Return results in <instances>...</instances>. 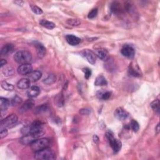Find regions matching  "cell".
<instances>
[{
  "label": "cell",
  "mask_w": 160,
  "mask_h": 160,
  "mask_svg": "<svg viewBox=\"0 0 160 160\" xmlns=\"http://www.w3.org/2000/svg\"><path fill=\"white\" fill-rule=\"evenodd\" d=\"M45 133V128L43 123L41 121H34L31 125H30L29 135L35 136L36 138L42 136Z\"/></svg>",
  "instance_id": "1"
},
{
  "label": "cell",
  "mask_w": 160,
  "mask_h": 160,
  "mask_svg": "<svg viewBox=\"0 0 160 160\" xmlns=\"http://www.w3.org/2000/svg\"><path fill=\"white\" fill-rule=\"evenodd\" d=\"M14 59L18 64H28L31 62L32 55L30 52L26 50L19 51L14 55Z\"/></svg>",
  "instance_id": "2"
},
{
  "label": "cell",
  "mask_w": 160,
  "mask_h": 160,
  "mask_svg": "<svg viewBox=\"0 0 160 160\" xmlns=\"http://www.w3.org/2000/svg\"><path fill=\"white\" fill-rule=\"evenodd\" d=\"M35 158L39 160H53L56 159V154L51 149L46 148L43 150L36 151Z\"/></svg>",
  "instance_id": "3"
},
{
  "label": "cell",
  "mask_w": 160,
  "mask_h": 160,
  "mask_svg": "<svg viewBox=\"0 0 160 160\" xmlns=\"http://www.w3.org/2000/svg\"><path fill=\"white\" fill-rule=\"evenodd\" d=\"M50 145V140L48 138L36 139L30 145L32 150L36 151H40L43 149L48 148Z\"/></svg>",
  "instance_id": "4"
},
{
  "label": "cell",
  "mask_w": 160,
  "mask_h": 160,
  "mask_svg": "<svg viewBox=\"0 0 160 160\" xmlns=\"http://www.w3.org/2000/svg\"><path fill=\"white\" fill-rule=\"evenodd\" d=\"M106 136L109 141L110 146L113 149L114 153H118L122 147V143L118 139L114 138L111 131L107 132L106 133Z\"/></svg>",
  "instance_id": "5"
},
{
  "label": "cell",
  "mask_w": 160,
  "mask_h": 160,
  "mask_svg": "<svg viewBox=\"0 0 160 160\" xmlns=\"http://www.w3.org/2000/svg\"><path fill=\"white\" fill-rule=\"evenodd\" d=\"M18 122V117L14 114H10L1 121V128H12Z\"/></svg>",
  "instance_id": "6"
},
{
  "label": "cell",
  "mask_w": 160,
  "mask_h": 160,
  "mask_svg": "<svg viewBox=\"0 0 160 160\" xmlns=\"http://www.w3.org/2000/svg\"><path fill=\"white\" fill-rule=\"evenodd\" d=\"M82 56H83L91 64H95L96 62V55L90 49H86L81 52Z\"/></svg>",
  "instance_id": "7"
},
{
  "label": "cell",
  "mask_w": 160,
  "mask_h": 160,
  "mask_svg": "<svg viewBox=\"0 0 160 160\" xmlns=\"http://www.w3.org/2000/svg\"><path fill=\"white\" fill-rule=\"evenodd\" d=\"M121 53L124 56L128 58H133L135 55V50L134 48L129 45H124L121 48Z\"/></svg>",
  "instance_id": "8"
},
{
  "label": "cell",
  "mask_w": 160,
  "mask_h": 160,
  "mask_svg": "<svg viewBox=\"0 0 160 160\" xmlns=\"http://www.w3.org/2000/svg\"><path fill=\"white\" fill-rule=\"evenodd\" d=\"M114 117L120 121H124L129 117V113L122 108H118L114 112Z\"/></svg>",
  "instance_id": "9"
},
{
  "label": "cell",
  "mask_w": 160,
  "mask_h": 160,
  "mask_svg": "<svg viewBox=\"0 0 160 160\" xmlns=\"http://www.w3.org/2000/svg\"><path fill=\"white\" fill-rule=\"evenodd\" d=\"M17 71L21 75H28L33 71V67L29 63L21 64L18 67Z\"/></svg>",
  "instance_id": "10"
},
{
  "label": "cell",
  "mask_w": 160,
  "mask_h": 160,
  "mask_svg": "<svg viewBox=\"0 0 160 160\" xmlns=\"http://www.w3.org/2000/svg\"><path fill=\"white\" fill-rule=\"evenodd\" d=\"M96 56L104 62H106L109 59V54L106 49L104 48H100L96 49Z\"/></svg>",
  "instance_id": "11"
},
{
  "label": "cell",
  "mask_w": 160,
  "mask_h": 160,
  "mask_svg": "<svg viewBox=\"0 0 160 160\" xmlns=\"http://www.w3.org/2000/svg\"><path fill=\"white\" fill-rule=\"evenodd\" d=\"M35 105V101L33 100L32 99H29L23 105L21 106V107L20 108V112L21 113H25L26 111H28V110L32 109L33 108Z\"/></svg>",
  "instance_id": "12"
},
{
  "label": "cell",
  "mask_w": 160,
  "mask_h": 160,
  "mask_svg": "<svg viewBox=\"0 0 160 160\" xmlns=\"http://www.w3.org/2000/svg\"><path fill=\"white\" fill-rule=\"evenodd\" d=\"M66 40L69 45L71 46H76L81 42V39L73 35H68L66 36Z\"/></svg>",
  "instance_id": "13"
},
{
  "label": "cell",
  "mask_w": 160,
  "mask_h": 160,
  "mask_svg": "<svg viewBox=\"0 0 160 160\" xmlns=\"http://www.w3.org/2000/svg\"><path fill=\"white\" fill-rule=\"evenodd\" d=\"M37 138L31 135H26L23 136L20 140V143L24 145H30L31 143L35 141Z\"/></svg>",
  "instance_id": "14"
},
{
  "label": "cell",
  "mask_w": 160,
  "mask_h": 160,
  "mask_svg": "<svg viewBox=\"0 0 160 160\" xmlns=\"http://www.w3.org/2000/svg\"><path fill=\"white\" fill-rule=\"evenodd\" d=\"M35 46L36 48V51H37L38 57L41 58L45 56V55L46 54V51L45 47L41 43H40L39 42H37V41L35 42Z\"/></svg>",
  "instance_id": "15"
},
{
  "label": "cell",
  "mask_w": 160,
  "mask_h": 160,
  "mask_svg": "<svg viewBox=\"0 0 160 160\" xmlns=\"http://www.w3.org/2000/svg\"><path fill=\"white\" fill-rule=\"evenodd\" d=\"M14 49V46L12 44H7L1 49V54L2 56H7V55L12 54Z\"/></svg>",
  "instance_id": "16"
},
{
  "label": "cell",
  "mask_w": 160,
  "mask_h": 160,
  "mask_svg": "<svg viewBox=\"0 0 160 160\" xmlns=\"http://www.w3.org/2000/svg\"><path fill=\"white\" fill-rule=\"evenodd\" d=\"M30 80L28 78H23L18 81L16 85H17V87L19 89L26 90L30 88Z\"/></svg>",
  "instance_id": "17"
},
{
  "label": "cell",
  "mask_w": 160,
  "mask_h": 160,
  "mask_svg": "<svg viewBox=\"0 0 160 160\" xmlns=\"http://www.w3.org/2000/svg\"><path fill=\"white\" fill-rule=\"evenodd\" d=\"M40 93V89L39 87L34 86L29 88V90L27 91V95L30 98H35L39 95Z\"/></svg>",
  "instance_id": "18"
},
{
  "label": "cell",
  "mask_w": 160,
  "mask_h": 160,
  "mask_svg": "<svg viewBox=\"0 0 160 160\" xmlns=\"http://www.w3.org/2000/svg\"><path fill=\"white\" fill-rule=\"evenodd\" d=\"M111 95V93L109 91L100 90L96 93V96L100 100H108L110 98Z\"/></svg>",
  "instance_id": "19"
},
{
  "label": "cell",
  "mask_w": 160,
  "mask_h": 160,
  "mask_svg": "<svg viewBox=\"0 0 160 160\" xmlns=\"http://www.w3.org/2000/svg\"><path fill=\"white\" fill-rule=\"evenodd\" d=\"M42 76L41 72H40V71H33L31 73L28 74L27 75L28 78L30 81H36L38 80H39Z\"/></svg>",
  "instance_id": "20"
},
{
  "label": "cell",
  "mask_w": 160,
  "mask_h": 160,
  "mask_svg": "<svg viewBox=\"0 0 160 160\" xmlns=\"http://www.w3.org/2000/svg\"><path fill=\"white\" fill-rule=\"evenodd\" d=\"M9 101L7 98L1 97L0 98V109L3 112V111H6L9 106Z\"/></svg>",
  "instance_id": "21"
},
{
  "label": "cell",
  "mask_w": 160,
  "mask_h": 160,
  "mask_svg": "<svg viewBox=\"0 0 160 160\" xmlns=\"http://www.w3.org/2000/svg\"><path fill=\"white\" fill-rule=\"evenodd\" d=\"M108 85V82L106 78L103 75H99L95 80V86H106Z\"/></svg>",
  "instance_id": "22"
},
{
  "label": "cell",
  "mask_w": 160,
  "mask_h": 160,
  "mask_svg": "<svg viewBox=\"0 0 160 160\" xmlns=\"http://www.w3.org/2000/svg\"><path fill=\"white\" fill-rule=\"evenodd\" d=\"M128 72H129V74L132 76L140 77L141 76L140 69H136V67H133V66L132 64H131L130 66Z\"/></svg>",
  "instance_id": "23"
},
{
  "label": "cell",
  "mask_w": 160,
  "mask_h": 160,
  "mask_svg": "<svg viewBox=\"0 0 160 160\" xmlns=\"http://www.w3.org/2000/svg\"><path fill=\"white\" fill-rule=\"evenodd\" d=\"M40 24L42 26L46 28L49 29V30L53 29L55 27V24L53 23V22L49 21L46 20H41L40 21Z\"/></svg>",
  "instance_id": "24"
},
{
  "label": "cell",
  "mask_w": 160,
  "mask_h": 160,
  "mask_svg": "<svg viewBox=\"0 0 160 160\" xmlns=\"http://www.w3.org/2000/svg\"><path fill=\"white\" fill-rule=\"evenodd\" d=\"M48 106L47 104H41L40 106H37L35 109V113L36 114H41L45 113L48 111Z\"/></svg>",
  "instance_id": "25"
},
{
  "label": "cell",
  "mask_w": 160,
  "mask_h": 160,
  "mask_svg": "<svg viewBox=\"0 0 160 160\" xmlns=\"http://www.w3.org/2000/svg\"><path fill=\"white\" fill-rule=\"evenodd\" d=\"M56 81V76L54 75L53 74L49 75L46 78L43 80V83H45L46 85H52Z\"/></svg>",
  "instance_id": "26"
},
{
  "label": "cell",
  "mask_w": 160,
  "mask_h": 160,
  "mask_svg": "<svg viewBox=\"0 0 160 160\" xmlns=\"http://www.w3.org/2000/svg\"><path fill=\"white\" fill-rule=\"evenodd\" d=\"M159 100H154L151 103V107L152 109L155 111L157 114H159Z\"/></svg>",
  "instance_id": "27"
},
{
  "label": "cell",
  "mask_w": 160,
  "mask_h": 160,
  "mask_svg": "<svg viewBox=\"0 0 160 160\" xmlns=\"http://www.w3.org/2000/svg\"><path fill=\"white\" fill-rule=\"evenodd\" d=\"M129 128H131L134 132H137L140 129V125L136 120H132L130 123Z\"/></svg>",
  "instance_id": "28"
},
{
  "label": "cell",
  "mask_w": 160,
  "mask_h": 160,
  "mask_svg": "<svg viewBox=\"0 0 160 160\" xmlns=\"http://www.w3.org/2000/svg\"><path fill=\"white\" fill-rule=\"evenodd\" d=\"M120 4L118 2H114L112 3L111 6V12L114 13H119L121 10V6Z\"/></svg>",
  "instance_id": "29"
},
{
  "label": "cell",
  "mask_w": 160,
  "mask_h": 160,
  "mask_svg": "<svg viewBox=\"0 0 160 160\" xmlns=\"http://www.w3.org/2000/svg\"><path fill=\"white\" fill-rule=\"evenodd\" d=\"M22 102V99L18 95H15L13 96L11 100V103L13 106H17L18 104H21Z\"/></svg>",
  "instance_id": "30"
},
{
  "label": "cell",
  "mask_w": 160,
  "mask_h": 160,
  "mask_svg": "<svg viewBox=\"0 0 160 160\" xmlns=\"http://www.w3.org/2000/svg\"><path fill=\"white\" fill-rule=\"evenodd\" d=\"M1 87L4 90L7 91H13L14 88L13 85L8 83L7 81H3L1 83Z\"/></svg>",
  "instance_id": "31"
},
{
  "label": "cell",
  "mask_w": 160,
  "mask_h": 160,
  "mask_svg": "<svg viewBox=\"0 0 160 160\" xmlns=\"http://www.w3.org/2000/svg\"><path fill=\"white\" fill-rule=\"evenodd\" d=\"M67 23L72 26H77L81 24V21L78 19H69L67 20Z\"/></svg>",
  "instance_id": "32"
},
{
  "label": "cell",
  "mask_w": 160,
  "mask_h": 160,
  "mask_svg": "<svg viewBox=\"0 0 160 160\" xmlns=\"http://www.w3.org/2000/svg\"><path fill=\"white\" fill-rule=\"evenodd\" d=\"M14 73V69L12 67H6V68H4L3 70V73L4 75V76H7L13 75Z\"/></svg>",
  "instance_id": "33"
},
{
  "label": "cell",
  "mask_w": 160,
  "mask_h": 160,
  "mask_svg": "<svg viewBox=\"0 0 160 160\" xmlns=\"http://www.w3.org/2000/svg\"><path fill=\"white\" fill-rule=\"evenodd\" d=\"M30 8L31 9L32 12L36 14H41L43 13V10L36 5H31Z\"/></svg>",
  "instance_id": "34"
},
{
  "label": "cell",
  "mask_w": 160,
  "mask_h": 160,
  "mask_svg": "<svg viewBox=\"0 0 160 160\" xmlns=\"http://www.w3.org/2000/svg\"><path fill=\"white\" fill-rule=\"evenodd\" d=\"M97 14H98V9L97 8L93 9L89 13V14H88V17L90 19H93L96 17Z\"/></svg>",
  "instance_id": "35"
},
{
  "label": "cell",
  "mask_w": 160,
  "mask_h": 160,
  "mask_svg": "<svg viewBox=\"0 0 160 160\" xmlns=\"http://www.w3.org/2000/svg\"><path fill=\"white\" fill-rule=\"evenodd\" d=\"M83 71L85 73V77L86 79H89L91 75V71L88 68H86L83 69Z\"/></svg>",
  "instance_id": "36"
},
{
  "label": "cell",
  "mask_w": 160,
  "mask_h": 160,
  "mask_svg": "<svg viewBox=\"0 0 160 160\" xmlns=\"http://www.w3.org/2000/svg\"><path fill=\"white\" fill-rule=\"evenodd\" d=\"M90 113H91L90 109L88 108H83L80 109V113L82 115H88Z\"/></svg>",
  "instance_id": "37"
},
{
  "label": "cell",
  "mask_w": 160,
  "mask_h": 160,
  "mask_svg": "<svg viewBox=\"0 0 160 160\" xmlns=\"http://www.w3.org/2000/svg\"><path fill=\"white\" fill-rule=\"evenodd\" d=\"M8 135V130L6 128H3L1 130V132H0V138H4V137H6Z\"/></svg>",
  "instance_id": "38"
},
{
  "label": "cell",
  "mask_w": 160,
  "mask_h": 160,
  "mask_svg": "<svg viewBox=\"0 0 160 160\" xmlns=\"http://www.w3.org/2000/svg\"><path fill=\"white\" fill-rule=\"evenodd\" d=\"M7 61L5 60V59H2L1 60V62H0V67H1L2 68V67H4V65H6V64H7Z\"/></svg>",
  "instance_id": "39"
},
{
  "label": "cell",
  "mask_w": 160,
  "mask_h": 160,
  "mask_svg": "<svg viewBox=\"0 0 160 160\" xmlns=\"http://www.w3.org/2000/svg\"><path fill=\"white\" fill-rule=\"evenodd\" d=\"M93 140H94V142H95V143H98L99 142V138L97 136V135H94L93 136Z\"/></svg>",
  "instance_id": "40"
},
{
  "label": "cell",
  "mask_w": 160,
  "mask_h": 160,
  "mask_svg": "<svg viewBox=\"0 0 160 160\" xmlns=\"http://www.w3.org/2000/svg\"><path fill=\"white\" fill-rule=\"evenodd\" d=\"M155 130L156 131V133L158 134L159 133V124L158 123L156 127V128H155Z\"/></svg>",
  "instance_id": "41"
},
{
  "label": "cell",
  "mask_w": 160,
  "mask_h": 160,
  "mask_svg": "<svg viewBox=\"0 0 160 160\" xmlns=\"http://www.w3.org/2000/svg\"><path fill=\"white\" fill-rule=\"evenodd\" d=\"M14 3H16V4H18V5H20H20H21H21L23 4V1H15Z\"/></svg>",
  "instance_id": "42"
}]
</instances>
